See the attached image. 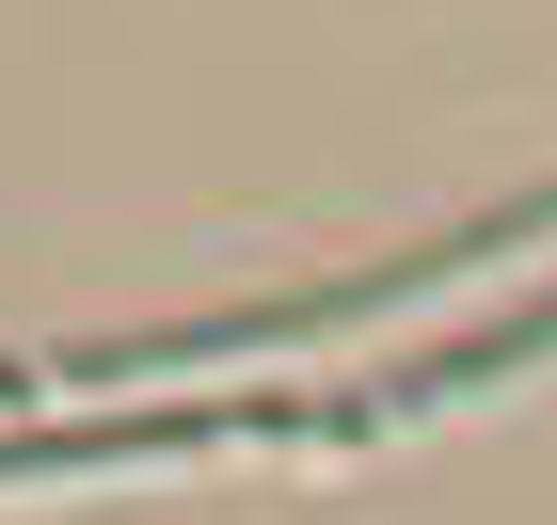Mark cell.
<instances>
[{"label":"cell","instance_id":"1","mask_svg":"<svg viewBox=\"0 0 557 525\" xmlns=\"http://www.w3.org/2000/svg\"><path fill=\"white\" fill-rule=\"evenodd\" d=\"M223 430H335L319 398H208V414H48V430H0V478H48V462H175V446H223Z\"/></svg>","mask_w":557,"mask_h":525}]
</instances>
